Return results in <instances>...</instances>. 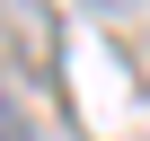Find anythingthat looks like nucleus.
<instances>
[{"mask_svg": "<svg viewBox=\"0 0 150 141\" xmlns=\"http://www.w3.org/2000/svg\"><path fill=\"white\" fill-rule=\"evenodd\" d=\"M18 141H27V132H18Z\"/></svg>", "mask_w": 150, "mask_h": 141, "instance_id": "1", "label": "nucleus"}]
</instances>
